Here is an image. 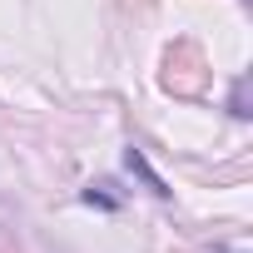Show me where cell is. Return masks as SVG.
I'll return each instance as SVG.
<instances>
[]
</instances>
